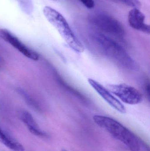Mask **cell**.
I'll return each instance as SVG.
<instances>
[{"label":"cell","instance_id":"obj_2","mask_svg":"<svg viewBox=\"0 0 150 151\" xmlns=\"http://www.w3.org/2000/svg\"><path fill=\"white\" fill-rule=\"evenodd\" d=\"M93 119L97 125L123 143L130 150L140 151V143L138 139L130 130L119 122L110 117L100 115H94Z\"/></svg>","mask_w":150,"mask_h":151},{"label":"cell","instance_id":"obj_16","mask_svg":"<svg viewBox=\"0 0 150 151\" xmlns=\"http://www.w3.org/2000/svg\"><path fill=\"white\" fill-rule=\"evenodd\" d=\"M61 151H68L67 150H64V149H63V150H61Z\"/></svg>","mask_w":150,"mask_h":151},{"label":"cell","instance_id":"obj_11","mask_svg":"<svg viewBox=\"0 0 150 151\" xmlns=\"http://www.w3.org/2000/svg\"><path fill=\"white\" fill-rule=\"evenodd\" d=\"M23 12L31 14L33 11V5L31 0H16Z\"/></svg>","mask_w":150,"mask_h":151},{"label":"cell","instance_id":"obj_3","mask_svg":"<svg viewBox=\"0 0 150 151\" xmlns=\"http://www.w3.org/2000/svg\"><path fill=\"white\" fill-rule=\"evenodd\" d=\"M43 12L48 21L57 30L72 50L79 53L84 52L83 45L77 38L63 15L49 6L44 7Z\"/></svg>","mask_w":150,"mask_h":151},{"label":"cell","instance_id":"obj_6","mask_svg":"<svg viewBox=\"0 0 150 151\" xmlns=\"http://www.w3.org/2000/svg\"><path fill=\"white\" fill-rule=\"evenodd\" d=\"M88 82L93 89L114 110L122 114L126 113V109L123 104L113 95L112 92L98 82L91 78L88 80Z\"/></svg>","mask_w":150,"mask_h":151},{"label":"cell","instance_id":"obj_8","mask_svg":"<svg viewBox=\"0 0 150 151\" xmlns=\"http://www.w3.org/2000/svg\"><path fill=\"white\" fill-rule=\"evenodd\" d=\"M128 19L129 26L133 29L150 34V26L145 23V16L138 8H133L129 11Z\"/></svg>","mask_w":150,"mask_h":151},{"label":"cell","instance_id":"obj_4","mask_svg":"<svg viewBox=\"0 0 150 151\" xmlns=\"http://www.w3.org/2000/svg\"><path fill=\"white\" fill-rule=\"evenodd\" d=\"M90 21L101 32L118 38L125 35V29L121 23L109 15L101 13L95 14L90 18Z\"/></svg>","mask_w":150,"mask_h":151},{"label":"cell","instance_id":"obj_12","mask_svg":"<svg viewBox=\"0 0 150 151\" xmlns=\"http://www.w3.org/2000/svg\"><path fill=\"white\" fill-rule=\"evenodd\" d=\"M18 91L19 94L23 97L25 101H26V103L28 104H29L30 106H31L33 109L36 110V111H39L40 110L37 104L36 103H35L34 100L26 92H25L24 91L22 90V89H19Z\"/></svg>","mask_w":150,"mask_h":151},{"label":"cell","instance_id":"obj_7","mask_svg":"<svg viewBox=\"0 0 150 151\" xmlns=\"http://www.w3.org/2000/svg\"><path fill=\"white\" fill-rule=\"evenodd\" d=\"M0 37L6 42L9 43L27 58L33 61L38 60L39 55L37 53L24 45L18 38L15 37L8 30L0 29Z\"/></svg>","mask_w":150,"mask_h":151},{"label":"cell","instance_id":"obj_15","mask_svg":"<svg viewBox=\"0 0 150 151\" xmlns=\"http://www.w3.org/2000/svg\"><path fill=\"white\" fill-rule=\"evenodd\" d=\"M144 89L146 91V94H148V96L150 97V84L149 81H146L144 84Z\"/></svg>","mask_w":150,"mask_h":151},{"label":"cell","instance_id":"obj_10","mask_svg":"<svg viewBox=\"0 0 150 151\" xmlns=\"http://www.w3.org/2000/svg\"><path fill=\"white\" fill-rule=\"evenodd\" d=\"M0 142L5 146L14 151H25L24 147L14 139L7 131L0 127Z\"/></svg>","mask_w":150,"mask_h":151},{"label":"cell","instance_id":"obj_1","mask_svg":"<svg viewBox=\"0 0 150 151\" xmlns=\"http://www.w3.org/2000/svg\"><path fill=\"white\" fill-rule=\"evenodd\" d=\"M91 37L100 53L117 66L128 70H136L139 69L137 63L112 38L100 32L92 34Z\"/></svg>","mask_w":150,"mask_h":151},{"label":"cell","instance_id":"obj_13","mask_svg":"<svg viewBox=\"0 0 150 151\" xmlns=\"http://www.w3.org/2000/svg\"><path fill=\"white\" fill-rule=\"evenodd\" d=\"M121 2L133 8H138L141 6V2L139 0H119Z\"/></svg>","mask_w":150,"mask_h":151},{"label":"cell","instance_id":"obj_17","mask_svg":"<svg viewBox=\"0 0 150 151\" xmlns=\"http://www.w3.org/2000/svg\"><path fill=\"white\" fill-rule=\"evenodd\" d=\"M51 1H57V0H51Z\"/></svg>","mask_w":150,"mask_h":151},{"label":"cell","instance_id":"obj_14","mask_svg":"<svg viewBox=\"0 0 150 151\" xmlns=\"http://www.w3.org/2000/svg\"><path fill=\"white\" fill-rule=\"evenodd\" d=\"M86 8L92 9L95 6L94 0H79Z\"/></svg>","mask_w":150,"mask_h":151},{"label":"cell","instance_id":"obj_5","mask_svg":"<svg viewBox=\"0 0 150 151\" xmlns=\"http://www.w3.org/2000/svg\"><path fill=\"white\" fill-rule=\"evenodd\" d=\"M108 90L125 104L136 105L140 104L143 99L142 94L137 89L126 83L110 84Z\"/></svg>","mask_w":150,"mask_h":151},{"label":"cell","instance_id":"obj_9","mask_svg":"<svg viewBox=\"0 0 150 151\" xmlns=\"http://www.w3.org/2000/svg\"><path fill=\"white\" fill-rule=\"evenodd\" d=\"M19 116L20 119L32 134L38 137L45 138L49 137V135L47 133L41 129L30 113L27 111H21L19 112Z\"/></svg>","mask_w":150,"mask_h":151}]
</instances>
